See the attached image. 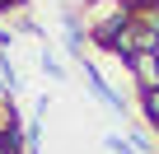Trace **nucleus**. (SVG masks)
I'll return each mask as SVG.
<instances>
[{
    "label": "nucleus",
    "instance_id": "nucleus-6",
    "mask_svg": "<svg viewBox=\"0 0 159 154\" xmlns=\"http://www.w3.org/2000/svg\"><path fill=\"white\" fill-rule=\"evenodd\" d=\"M103 145H108V154H136V145H131L122 131H108V135H103Z\"/></svg>",
    "mask_w": 159,
    "mask_h": 154
},
{
    "label": "nucleus",
    "instance_id": "nucleus-7",
    "mask_svg": "<svg viewBox=\"0 0 159 154\" xmlns=\"http://www.w3.org/2000/svg\"><path fill=\"white\" fill-rule=\"evenodd\" d=\"M42 70L52 75V80H66V65H61V61H56L52 51H42Z\"/></svg>",
    "mask_w": 159,
    "mask_h": 154
},
{
    "label": "nucleus",
    "instance_id": "nucleus-5",
    "mask_svg": "<svg viewBox=\"0 0 159 154\" xmlns=\"http://www.w3.org/2000/svg\"><path fill=\"white\" fill-rule=\"evenodd\" d=\"M140 112H145L150 131L159 135V89H140Z\"/></svg>",
    "mask_w": 159,
    "mask_h": 154
},
{
    "label": "nucleus",
    "instance_id": "nucleus-8",
    "mask_svg": "<svg viewBox=\"0 0 159 154\" xmlns=\"http://www.w3.org/2000/svg\"><path fill=\"white\" fill-rule=\"evenodd\" d=\"M126 140H131V145H136V154H150V149H154V145H150V135H145V131H131V135H126Z\"/></svg>",
    "mask_w": 159,
    "mask_h": 154
},
{
    "label": "nucleus",
    "instance_id": "nucleus-3",
    "mask_svg": "<svg viewBox=\"0 0 159 154\" xmlns=\"http://www.w3.org/2000/svg\"><path fill=\"white\" fill-rule=\"evenodd\" d=\"M61 37H66V51L80 61L84 56V37H89V28H80V14L75 10H61Z\"/></svg>",
    "mask_w": 159,
    "mask_h": 154
},
{
    "label": "nucleus",
    "instance_id": "nucleus-9",
    "mask_svg": "<svg viewBox=\"0 0 159 154\" xmlns=\"http://www.w3.org/2000/svg\"><path fill=\"white\" fill-rule=\"evenodd\" d=\"M14 37H19L14 28H5V24H0V51H10V47H14Z\"/></svg>",
    "mask_w": 159,
    "mask_h": 154
},
{
    "label": "nucleus",
    "instance_id": "nucleus-4",
    "mask_svg": "<svg viewBox=\"0 0 159 154\" xmlns=\"http://www.w3.org/2000/svg\"><path fill=\"white\" fill-rule=\"evenodd\" d=\"M19 89H24V80H19V70H14L10 51H0V98H14Z\"/></svg>",
    "mask_w": 159,
    "mask_h": 154
},
{
    "label": "nucleus",
    "instance_id": "nucleus-1",
    "mask_svg": "<svg viewBox=\"0 0 159 154\" xmlns=\"http://www.w3.org/2000/svg\"><path fill=\"white\" fill-rule=\"evenodd\" d=\"M80 70H84V84H89V94H94V98H98V103H103L112 117H126V98H122V94H117V89L103 80V70H98L89 56H80Z\"/></svg>",
    "mask_w": 159,
    "mask_h": 154
},
{
    "label": "nucleus",
    "instance_id": "nucleus-2",
    "mask_svg": "<svg viewBox=\"0 0 159 154\" xmlns=\"http://www.w3.org/2000/svg\"><path fill=\"white\" fill-rule=\"evenodd\" d=\"M122 65H126L131 80H136V89H159V61H154V51H136Z\"/></svg>",
    "mask_w": 159,
    "mask_h": 154
},
{
    "label": "nucleus",
    "instance_id": "nucleus-10",
    "mask_svg": "<svg viewBox=\"0 0 159 154\" xmlns=\"http://www.w3.org/2000/svg\"><path fill=\"white\" fill-rule=\"evenodd\" d=\"M154 61H159V42H154Z\"/></svg>",
    "mask_w": 159,
    "mask_h": 154
}]
</instances>
